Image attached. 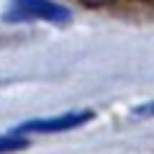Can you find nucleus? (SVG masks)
I'll return each mask as SVG.
<instances>
[{
  "instance_id": "obj_1",
  "label": "nucleus",
  "mask_w": 154,
  "mask_h": 154,
  "mask_svg": "<svg viewBox=\"0 0 154 154\" xmlns=\"http://www.w3.org/2000/svg\"><path fill=\"white\" fill-rule=\"evenodd\" d=\"M5 21L26 23V21H44V23H67L69 11L54 0H11L5 11Z\"/></svg>"
},
{
  "instance_id": "obj_3",
  "label": "nucleus",
  "mask_w": 154,
  "mask_h": 154,
  "mask_svg": "<svg viewBox=\"0 0 154 154\" xmlns=\"http://www.w3.org/2000/svg\"><path fill=\"white\" fill-rule=\"evenodd\" d=\"M28 146V139H23L21 134H11V136H0V154H11L18 149Z\"/></svg>"
},
{
  "instance_id": "obj_2",
  "label": "nucleus",
  "mask_w": 154,
  "mask_h": 154,
  "mask_svg": "<svg viewBox=\"0 0 154 154\" xmlns=\"http://www.w3.org/2000/svg\"><path fill=\"white\" fill-rule=\"evenodd\" d=\"M93 118V110H75V113H62V116H51V118H33L26 121L16 128V134H57V131H69L88 123Z\"/></svg>"
},
{
  "instance_id": "obj_4",
  "label": "nucleus",
  "mask_w": 154,
  "mask_h": 154,
  "mask_svg": "<svg viewBox=\"0 0 154 154\" xmlns=\"http://www.w3.org/2000/svg\"><path fill=\"white\" fill-rule=\"evenodd\" d=\"M136 116H154V103H144V105H136L134 108Z\"/></svg>"
}]
</instances>
